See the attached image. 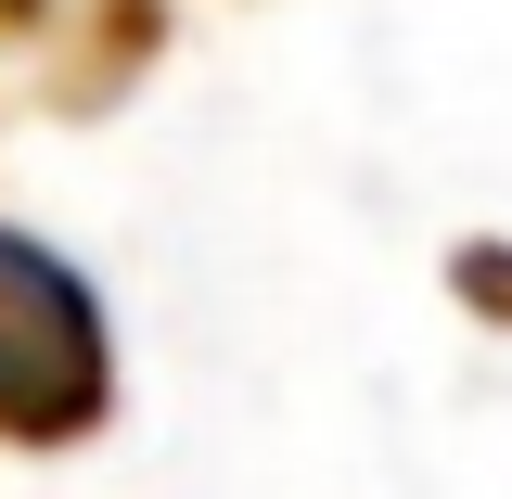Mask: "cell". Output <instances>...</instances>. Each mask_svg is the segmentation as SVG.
Returning a JSON list of instances; mask_svg holds the SVG:
<instances>
[{"instance_id": "1", "label": "cell", "mask_w": 512, "mask_h": 499, "mask_svg": "<svg viewBox=\"0 0 512 499\" xmlns=\"http://www.w3.org/2000/svg\"><path fill=\"white\" fill-rule=\"evenodd\" d=\"M103 397H116V346H103L90 282L52 244L0 231V436L64 448L103 423Z\"/></svg>"}]
</instances>
